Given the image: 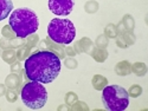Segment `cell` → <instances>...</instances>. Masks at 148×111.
<instances>
[{
    "label": "cell",
    "instance_id": "obj_1",
    "mask_svg": "<svg viewBox=\"0 0 148 111\" xmlns=\"http://www.w3.org/2000/svg\"><path fill=\"white\" fill-rule=\"evenodd\" d=\"M60 59L51 51H37L25 60V73L30 80L42 84L53 82L60 72Z\"/></svg>",
    "mask_w": 148,
    "mask_h": 111
},
{
    "label": "cell",
    "instance_id": "obj_2",
    "mask_svg": "<svg viewBox=\"0 0 148 111\" xmlns=\"http://www.w3.org/2000/svg\"><path fill=\"white\" fill-rule=\"evenodd\" d=\"M10 26L18 38L25 39L38 30L39 20L32 10L21 7L12 12L10 16Z\"/></svg>",
    "mask_w": 148,
    "mask_h": 111
},
{
    "label": "cell",
    "instance_id": "obj_3",
    "mask_svg": "<svg viewBox=\"0 0 148 111\" xmlns=\"http://www.w3.org/2000/svg\"><path fill=\"white\" fill-rule=\"evenodd\" d=\"M47 34L52 42L62 45H68L75 39L76 29L71 20L55 18L47 25Z\"/></svg>",
    "mask_w": 148,
    "mask_h": 111
},
{
    "label": "cell",
    "instance_id": "obj_4",
    "mask_svg": "<svg viewBox=\"0 0 148 111\" xmlns=\"http://www.w3.org/2000/svg\"><path fill=\"white\" fill-rule=\"evenodd\" d=\"M102 102L108 110L123 111L129 105L128 91L120 85H107L103 88Z\"/></svg>",
    "mask_w": 148,
    "mask_h": 111
},
{
    "label": "cell",
    "instance_id": "obj_5",
    "mask_svg": "<svg viewBox=\"0 0 148 111\" xmlns=\"http://www.w3.org/2000/svg\"><path fill=\"white\" fill-rule=\"evenodd\" d=\"M23 103L32 110L42 109L47 101V91L44 85L38 82H29L21 89Z\"/></svg>",
    "mask_w": 148,
    "mask_h": 111
},
{
    "label": "cell",
    "instance_id": "obj_6",
    "mask_svg": "<svg viewBox=\"0 0 148 111\" xmlns=\"http://www.w3.org/2000/svg\"><path fill=\"white\" fill-rule=\"evenodd\" d=\"M75 6V0H49V8L56 16H69Z\"/></svg>",
    "mask_w": 148,
    "mask_h": 111
},
{
    "label": "cell",
    "instance_id": "obj_7",
    "mask_svg": "<svg viewBox=\"0 0 148 111\" xmlns=\"http://www.w3.org/2000/svg\"><path fill=\"white\" fill-rule=\"evenodd\" d=\"M13 10L12 0H0V21L6 19Z\"/></svg>",
    "mask_w": 148,
    "mask_h": 111
},
{
    "label": "cell",
    "instance_id": "obj_8",
    "mask_svg": "<svg viewBox=\"0 0 148 111\" xmlns=\"http://www.w3.org/2000/svg\"><path fill=\"white\" fill-rule=\"evenodd\" d=\"M44 44L46 45V47L45 48H49L51 52H53V53H56L59 58H63L64 57V54H65V52H64V48H63V46H60L62 44H59V45H57V43L55 44V42L52 43V40L49 38V39H46V40H44Z\"/></svg>",
    "mask_w": 148,
    "mask_h": 111
},
{
    "label": "cell",
    "instance_id": "obj_9",
    "mask_svg": "<svg viewBox=\"0 0 148 111\" xmlns=\"http://www.w3.org/2000/svg\"><path fill=\"white\" fill-rule=\"evenodd\" d=\"M75 50L76 52H88L89 53L92 50V43L88 38H83L82 40L75 44Z\"/></svg>",
    "mask_w": 148,
    "mask_h": 111
},
{
    "label": "cell",
    "instance_id": "obj_10",
    "mask_svg": "<svg viewBox=\"0 0 148 111\" xmlns=\"http://www.w3.org/2000/svg\"><path fill=\"white\" fill-rule=\"evenodd\" d=\"M115 71L120 76H126V75H128V73H130L132 67H130V64L128 63V61H121V63H119L116 65Z\"/></svg>",
    "mask_w": 148,
    "mask_h": 111
},
{
    "label": "cell",
    "instance_id": "obj_11",
    "mask_svg": "<svg viewBox=\"0 0 148 111\" xmlns=\"http://www.w3.org/2000/svg\"><path fill=\"white\" fill-rule=\"evenodd\" d=\"M94 59L96 61H100V63H102V61H104L108 57V53L107 51L104 50V48H100V47H97V48H92V52H91Z\"/></svg>",
    "mask_w": 148,
    "mask_h": 111
},
{
    "label": "cell",
    "instance_id": "obj_12",
    "mask_svg": "<svg viewBox=\"0 0 148 111\" xmlns=\"http://www.w3.org/2000/svg\"><path fill=\"white\" fill-rule=\"evenodd\" d=\"M19 84H20V78L16 75L14 72H12L11 75L6 78V85L8 86L10 89H13V88L16 89Z\"/></svg>",
    "mask_w": 148,
    "mask_h": 111
},
{
    "label": "cell",
    "instance_id": "obj_13",
    "mask_svg": "<svg viewBox=\"0 0 148 111\" xmlns=\"http://www.w3.org/2000/svg\"><path fill=\"white\" fill-rule=\"evenodd\" d=\"M92 85L96 90H102L104 86L107 85V79L100 75H96L92 79Z\"/></svg>",
    "mask_w": 148,
    "mask_h": 111
},
{
    "label": "cell",
    "instance_id": "obj_14",
    "mask_svg": "<svg viewBox=\"0 0 148 111\" xmlns=\"http://www.w3.org/2000/svg\"><path fill=\"white\" fill-rule=\"evenodd\" d=\"M119 26H125L122 29V32H126V31H132L133 27H134V20L130 16H126L125 18H123L122 22L120 24Z\"/></svg>",
    "mask_w": 148,
    "mask_h": 111
},
{
    "label": "cell",
    "instance_id": "obj_15",
    "mask_svg": "<svg viewBox=\"0 0 148 111\" xmlns=\"http://www.w3.org/2000/svg\"><path fill=\"white\" fill-rule=\"evenodd\" d=\"M16 58H17V53L13 50H6L3 53V59L6 61V63L13 64L14 61H16Z\"/></svg>",
    "mask_w": 148,
    "mask_h": 111
},
{
    "label": "cell",
    "instance_id": "obj_16",
    "mask_svg": "<svg viewBox=\"0 0 148 111\" xmlns=\"http://www.w3.org/2000/svg\"><path fill=\"white\" fill-rule=\"evenodd\" d=\"M30 50H31V47H29L27 45H24L19 48V51L17 53V57L19 60H24L26 57H29V53H30Z\"/></svg>",
    "mask_w": 148,
    "mask_h": 111
},
{
    "label": "cell",
    "instance_id": "obj_17",
    "mask_svg": "<svg viewBox=\"0 0 148 111\" xmlns=\"http://www.w3.org/2000/svg\"><path fill=\"white\" fill-rule=\"evenodd\" d=\"M117 29L115 25H113V24H110V25H108L106 27V37H108V38H116L117 35Z\"/></svg>",
    "mask_w": 148,
    "mask_h": 111
},
{
    "label": "cell",
    "instance_id": "obj_18",
    "mask_svg": "<svg viewBox=\"0 0 148 111\" xmlns=\"http://www.w3.org/2000/svg\"><path fill=\"white\" fill-rule=\"evenodd\" d=\"M133 72L138 76H143L146 73V65L142 63H136L133 65Z\"/></svg>",
    "mask_w": 148,
    "mask_h": 111
},
{
    "label": "cell",
    "instance_id": "obj_19",
    "mask_svg": "<svg viewBox=\"0 0 148 111\" xmlns=\"http://www.w3.org/2000/svg\"><path fill=\"white\" fill-rule=\"evenodd\" d=\"M1 32H3V35H4V38H5V39H13V38H14V35H16V33L13 32V30L11 29L10 25L4 26Z\"/></svg>",
    "mask_w": 148,
    "mask_h": 111
},
{
    "label": "cell",
    "instance_id": "obj_20",
    "mask_svg": "<svg viewBox=\"0 0 148 111\" xmlns=\"http://www.w3.org/2000/svg\"><path fill=\"white\" fill-rule=\"evenodd\" d=\"M84 8L88 13H95V12L98 10V4L96 1H94V0H91V1H88L87 4H85Z\"/></svg>",
    "mask_w": 148,
    "mask_h": 111
},
{
    "label": "cell",
    "instance_id": "obj_21",
    "mask_svg": "<svg viewBox=\"0 0 148 111\" xmlns=\"http://www.w3.org/2000/svg\"><path fill=\"white\" fill-rule=\"evenodd\" d=\"M96 45H97V47H100V48L107 47V45H108V38H107L104 34L98 35L97 39H96Z\"/></svg>",
    "mask_w": 148,
    "mask_h": 111
},
{
    "label": "cell",
    "instance_id": "obj_22",
    "mask_svg": "<svg viewBox=\"0 0 148 111\" xmlns=\"http://www.w3.org/2000/svg\"><path fill=\"white\" fill-rule=\"evenodd\" d=\"M141 92H142L141 86H139V85H133L132 88L129 89V91H128V95L132 96V97H139V96L141 95Z\"/></svg>",
    "mask_w": 148,
    "mask_h": 111
},
{
    "label": "cell",
    "instance_id": "obj_23",
    "mask_svg": "<svg viewBox=\"0 0 148 111\" xmlns=\"http://www.w3.org/2000/svg\"><path fill=\"white\" fill-rule=\"evenodd\" d=\"M6 98H7V101H8V102H16V101H17V98H18L16 90L10 89L8 91H6Z\"/></svg>",
    "mask_w": 148,
    "mask_h": 111
},
{
    "label": "cell",
    "instance_id": "obj_24",
    "mask_svg": "<svg viewBox=\"0 0 148 111\" xmlns=\"http://www.w3.org/2000/svg\"><path fill=\"white\" fill-rule=\"evenodd\" d=\"M77 101V96L73 93V92H69L65 97V102L68 105H73V102Z\"/></svg>",
    "mask_w": 148,
    "mask_h": 111
},
{
    "label": "cell",
    "instance_id": "obj_25",
    "mask_svg": "<svg viewBox=\"0 0 148 111\" xmlns=\"http://www.w3.org/2000/svg\"><path fill=\"white\" fill-rule=\"evenodd\" d=\"M64 64H65V66H66L68 69H75V67L77 66V61H76V59H73L72 57H70V58L65 59Z\"/></svg>",
    "mask_w": 148,
    "mask_h": 111
},
{
    "label": "cell",
    "instance_id": "obj_26",
    "mask_svg": "<svg viewBox=\"0 0 148 111\" xmlns=\"http://www.w3.org/2000/svg\"><path fill=\"white\" fill-rule=\"evenodd\" d=\"M27 46L29 47H33L34 46V44L37 43V42H38V35H37V34H31V37H30V38H27Z\"/></svg>",
    "mask_w": 148,
    "mask_h": 111
},
{
    "label": "cell",
    "instance_id": "obj_27",
    "mask_svg": "<svg viewBox=\"0 0 148 111\" xmlns=\"http://www.w3.org/2000/svg\"><path fill=\"white\" fill-rule=\"evenodd\" d=\"M0 47L8 48V47H11V43H7V42L5 40V38H4V39H1V40H0Z\"/></svg>",
    "mask_w": 148,
    "mask_h": 111
},
{
    "label": "cell",
    "instance_id": "obj_28",
    "mask_svg": "<svg viewBox=\"0 0 148 111\" xmlns=\"http://www.w3.org/2000/svg\"><path fill=\"white\" fill-rule=\"evenodd\" d=\"M66 53H68L70 57H73L76 52H75V50H73L72 47H66Z\"/></svg>",
    "mask_w": 148,
    "mask_h": 111
},
{
    "label": "cell",
    "instance_id": "obj_29",
    "mask_svg": "<svg viewBox=\"0 0 148 111\" xmlns=\"http://www.w3.org/2000/svg\"><path fill=\"white\" fill-rule=\"evenodd\" d=\"M12 72H14V71H19L20 70V64L19 63H16V64H13L12 65Z\"/></svg>",
    "mask_w": 148,
    "mask_h": 111
},
{
    "label": "cell",
    "instance_id": "obj_30",
    "mask_svg": "<svg viewBox=\"0 0 148 111\" xmlns=\"http://www.w3.org/2000/svg\"><path fill=\"white\" fill-rule=\"evenodd\" d=\"M5 92H6V89H5V85H3V84H0V96H3V95H5Z\"/></svg>",
    "mask_w": 148,
    "mask_h": 111
},
{
    "label": "cell",
    "instance_id": "obj_31",
    "mask_svg": "<svg viewBox=\"0 0 148 111\" xmlns=\"http://www.w3.org/2000/svg\"><path fill=\"white\" fill-rule=\"evenodd\" d=\"M0 54H1V51H0Z\"/></svg>",
    "mask_w": 148,
    "mask_h": 111
}]
</instances>
